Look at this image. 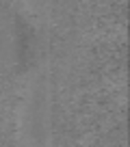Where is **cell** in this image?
<instances>
[{
  "label": "cell",
  "instance_id": "obj_1",
  "mask_svg": "<svg viewBox=\"0 0 130 147\" xmlns=\"http://www.w3.org/2000/svg\"><path fill=\"white\" fill-rule=\"evenodd\" d=\"M15 147H50L52 143V87L50 76L35 69L22 82L13 117Z\"/></svg>",
  "mask_w": 130,
  "mask_h": 147
},
{
  "label": "cell",
  "instance_id": "obj_2",
  "mask_svg": "<svg viewBox=\"0 0 130 147\" xmlns=\"http://www.w3.org/2000/svg\"><path fill=\"white\" fill-rule=\"evenodd\" d=\"M20 30L11 9H0V69H13L20 63Z\"/></svg>",
  "mask_w": 130,
  "mask_h": 147
},
{
  "label": "cell",
  "instance_id": "obj_3",
  "mask_svg": "<svg viewBox=\"0 0 130 147\" xmlns=\"http://www.w3.org/2000/svg\"><path fill=\"white\" fill-rule=\"evenodd\" d=\"M18 2L28 11V13H32V15L48 13V11H50V5H52V0H18Z\"/></svg>",
  "mask_w": 130,
  "mask_h": 147
}]
</instances>
